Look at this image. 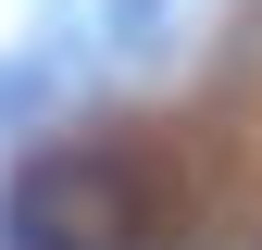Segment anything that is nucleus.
<instances>
[{
    "label": "nucleus",
    "instance_id": "f257e3e1",
    "mask_svg": "<svg viewBox=\"0 0 262 250\" xmlns=\"http://www.w3.org/2000/svg\"><path fill=\"white\" fill-rule=\"evenodd\" d=\"M138 175L113 163V150H38V163L13 175V213H0V238L13 250H138Z\"/></svg>",
    "mask_w": 262,
    "mask_h": 250
}]
</instances>
